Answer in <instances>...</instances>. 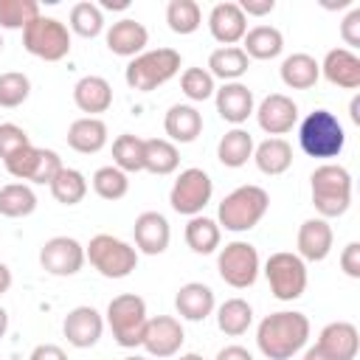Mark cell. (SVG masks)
<instances>
[{"instance_id":"4dcf8cb0","label":"cell","mask_w":360,"mask_h":360,"mask_svg":"<svg viewBox=\"0 0 360 360\" xmlns=\"http://www.w3.org/2000/svg\"><path fill=\"white\" fill-rule=\"evenodd\" d=\"M253 160L262 174H284L292 166V146L284 138H267L259 146H253Z\"/></svg>"},{"instance_id":"d6986e66","label":"cell","mask_w":360,"mask_h":360,"mask_svg":"<svg viewBox=\"0 0 360 360\" xmlns=\"http://www.w3.org/2000/svg\"><path fill=\"white\" fill-rule=\"evenodd\" d=\"M208 31H211V37H214L222 48L236 45V42H242V37L248 34V17L242 14L239 3H233V0L217 3V6L211 8V14H208Z\"/></svg>"},{"instance_id":"f6af8a7d","label":"cell","mask_w":360,"mask_h":360,"mask_svg":"<svg viewBox=\"0 0 360 360\" xmlns=\"http://www.w3.org/2000/svg\"><path fill=\"white\" fill-rule=\"evenodd\" d=\"M28 143H31V138H28V132H25L22 127H17V124H11V121L0 124V160L11 158L14 152H20V149L28 146Z\"/></svg>"},{"instance_id":"f546056e","label":"cell","mask_w":360,"mask_h":360,"mask_svg":"<svg viewBox=\"0 0 360 360\" xmlns=\"http://www.w3.org/2000/svg\"><path fill=\"white\" fill-rule=\"evenodd\" d=\"M248 68H250L248 53H245L239 45H228V48L211 51L205 70H208L214 79H222V84H225V82H239V79L248 73Z\"/></svg>"},{"instance_id":"6da1fadb","label":"cell","mask_w":360,"mask_h":360,"mask_svg":"<svg viewBox=\"0 0 360 360\" xmlns=\"http://www.w3.org/2000/svg\"><path fill=\"white\" fill-rule=\"evenodd\" d=\"M309 340V318L295 309H278L259 321L256 346L267 360H290Z\"/></svg>"},{"instance_id":"681fc988","label":"cell","mask_w":360,"mask_h":360,"mask_svg":"<svg viewBox=\"0 0 360 360\" xmlns=\"http://www.w3.org/2000/svg\"><path fill=\"white\" fill-rule=\"evenodd\" d=\"M239 8L245 17H264L276 8V0H242Z\"/></svg>"},{"instance_id":"ee69618b","label":"cell","mask_w":360,"mask_h":360,"mask_svg":"<svg viewBox=\"0 0 360 360\" xmlns=\"http://www.w3.org/2000/svg\"><path fill=\"white\" fill-rule=\"evenodd\" d=\"M31 96V79L20 70H8L0 73V107L14 110L20 104H25V98Z\"/></svg>"},{"instance_id":"8d00e7d4","label":"cell","mask_w":360,"mask_h":360,"mask_svg":"<svg viewBox=\"0 0 360 360\" xmlns=\"http://www.w3.org/2000/svg\"><path fill=\"white\" fill-rule=\"evenodd\" d=\"M48 188H51V194H53L56 202H62V205H79L87 197V177L79 169L62 166L59 174L51 180Z\"/></svg>"},{"instance_id":"9f6ffc18","label":"cell","mask_w":360,"mask_h":360,"mask_svg":"<svg viewBox=\"0 0 360 360\" xmlns=\"http://www.w3.org/2000/svg\"><path fill=\"white\" fill-rule=\"evenodd\" d=\"M6 329H8V312L0 307V338L6 335Z\"/></svg>"},{"instance_id":"ba28073f","label":"cell","mask_w":360,"mask_h":360,"mask_svg":"<svg viewBox=\"0 0 360 360\" xmlns=\"http://www.w3.org/2000/svg\"><path fill=\"white\" fill-rule=\"evenodd\" d=\"M22 48L42 62H59L70 53V28L56 17L39 14L22 28Z\"/></svg>"},{"instance_id":"e575fe53","label":"cell","mask_w":360,"mask_h":360,"mask_svg":"<svg viewBox=\"0 0 360 360\" xmlns=\"http://www.w3.org/2000/svg\"><path fill=\"white\" fill-rule=\"evenodd\" d=\"M253 323V307L245 298H228L217 307V326L228 338H239Z\"/></svg>"},{"instance_id":"4316f807","label":"cell","mask_w":360,"mask_h":360,"mask_svg":"<svg viewBox=\"0 0 360 360\" xmlns=\"http://www.w3.org/2000/svg\"><path fill=\"white\" fill-rule=\"evenodd\" d=\"M68 146L82 155H96L107 146V124L101 118L82 115L68 127Z\"/></svg>"},{"instance_id":"e0dca14e","label":"cell","mask_w":360,"mask_h":360,"mask_svg":"<svg viewBox=\"0 0 360 360\" xmlns=\"http://www.w3.org/2000/svg\"><path fill=\"white\" fill-rule=\"evenodd\" d=\"M132 236H135V250L146 256H160L172 242V228L160 211H143L135 217Z\"/></svg>"},{"instance_id":"f35d334b","label":"cell","mask_w":360,"mask_h":360,"mask_svg":"<svg viewBox=\"0 0 360 360\" xmlns=\"http://www.w3.org/2000/svg\"><path fill=\"white\" fill-rule=\"evenodd\" d=\"M166 22L174 34L186 37V34H194L200 25H202V11H200V3L197 0H169L166 6Z\"/></svg>"},{"instance_id":"11a10c76","label":"cell","mask_w":360,"mask_h":360,"mask_svg":"<svg viewBox=\"0 0 360 360\" xmlns=\"http://www.w3.org/2000/svg\"><path fill=\"white\" fill-rule=\"evenodd\" d=\"M301 360H329V357H326V354H323L318 346H309V349L304 352V357H301Z\"/></svg>"},{"instance_id":"d590c367","label":"cell","mask_w":360,"mask_h":360,"mask_svg":"<svg viewBox=\"0 0 360 360\" xmlns=\"http://www.w3.org/2000/svg\"><path fill=\"white\" fill-rule=\"evenodd\" d=\"M37 208V194L28 183H6L0 186V214L8 219H20L34 214Z\"/></svg>"},{"instance_id":"db71d44e","label":"cell","mask_w":360,"mask_h":360,"mask_svg":"<svg viewBox=\"0 0 360 360\" xmlns=\"http://www.w3.org/2000/svg\"><path fill=\"white\" fill-rule=\"evenodd\" d=\"M349 118H352V124H360V96H352V101H349Z\"/></svg>"},{"instance_id":"f5cc1de1","label":"cell","mask_w":360,"mask_h":360,"mask_svg":"<svg viewBox=\"0 0 360 360\" xmlns=\"http://www.w3.org/2000/svg\"><path fill=\"white\" fill-rule=\"evenodd\" d=\"M98 8H101V11H104V8H107V11H124V8H129V0H101Z\"/></svg>"},{"instance_id":"9c48e42d","label":"cell","mask_w":360,"mask_h":360,"mask_svg":"<svg viewBox=\"0 0 360 360\" xmlns=\"http://www.w3.org/2000/svg\"><path fill=\"white\" fill-rule=\"evenodd\" d=\"M264 276L273 298L278 301H295L307 290V262L292 250L270 253V259L264 262Z\"/></svg>"},{"instance_id":"7a4b0ae2","label":"cell","mask_w":360,"mask_h":360,"mask_svg":"<svg viewBox=\"0 0 360 360\" xmlns=\"http://www.w3.org/2000/svg\"><path fill=\"white\" fill-rule=\"evenodd\" d=\"M309 191L321 219L343 217L352 205V174L340 163H321L309 174Z\"/></svg>"},{"instance_id":"b9f144b4","label":"cell","mask_w":360,"mask_h":360,"mask_svg":"<svg viewBox=\"0 0 360 360\" xmlns=\"http://www.w3.org/2000/svg\"><path fill=\"white\" fill-rule=\"evenodd\" d=\"M180 90L188 101H208V98H214L217 84L205 68H186L180 76Z\"/></svg>"},{"instance_id":"83f0119b","label":"cell","mask_w":360,"mask_h":360,"mask_svg":"<svg viewBox=\"0 0 360 360\" xmlns=\"http://www.w3.org/2000/svg\"><path fill=\"white\" fill-rule=\"evenodd\" d=\"M278 73H281V82H284L290 90H309V87H315L318 79H321V62H318L315 56L298 51V53H290V56L281 62Z\"/></svg>"},{"instance_id":"603a6c76","label":"cell","mask_w":360,"mask_h":360,"mask_svg":"<svg viewBox=\"0 0 360 360\" xmlns=\"http://www.w3.org/2000/svg\"><path fill=\"white\" fill-rule=\"evenodd\" d=\"M217 307V298H214V290L202 281H186L177 295H174V309L183 321H205Z\"/></svg>"},{"instance_id":"d4e9b609","label":"cell","mask_w":360,"mask_h":360,"mask_svg":"<svg viewBox=\"0 0 360 360\" xmlns=\"http://www.w3.org/2000/svg\"><path fill=\"white\" fill-rule=\"evenodd\" d=\"M73 104L90 118H98V112H107L112 107L110 82L104 76H82L73 87Z\"/></svg>"},{"instance_id":"2e32d148","label":"cell","mask_w":360,"mask_h":360,"mask_svg":"<svg viewBox=\"0 0 360 360\" xmlns=\"http://www.w3.org/2000/svg\"><path fill=\"white\" fill-rule=\"evenodd\" d=\"M62 332L68 338L70 346L76 349H90L98 343L101 332H104V318L96 307H73L68 315H65V323H62Z\"/></svg>"},{"instance_id":"91938a15","label":"cell","mask_w":360,"mask_h":360,"mask_svg":"<svg viewBox=\"0 0 360 360\" xmlns=\"http://www.w3.org/2000/svg\"><path fill=\"white\" fill-rule=\"evenodd\" d=\"M0 51H3V34H0Z\"/></svg>"},{"instance_id":"ab89813d","label":"cell","mask_w":360,"mask_h":360,"mask_svg":"<svg viewBox=\"0 0 360 360\" xmlns=\"http://www.w3.org/2000/svg\"><path fill=\"white\" fill-rule=\"evenodd\" d=\"M70 31L84 37V39H93L104 31V11L98 8V3H90V0H82L70 8Z\"/></svg>"},{"instance_id":"816d5d0a","label":"cell","mask_w":360,"mask_h":360,"mask_svg":"<svg viewBox=\"0 0 360 360\" xmlns=\"http://www.w3.org/2000/svg\"><path fill=\"white\" fill-rule=\"evenodd\" d=\"M11 281H14V276H11L8 264H3V262H0V295H3V292H8Z\"/></svg>"},{"instance_id":"d6a6232c","label":"cell","mask_w":360,"mask_h":360,"mask_svg":"<svg viewBox=\"0 0 360 360\" xmlns=\"http://www.w3.org/2000/svg\"><path fill=\"white\" fill-rule=\"evenodd\" d=\"M180 152L169 138H143V172H152L158 177L177 172Z\"/></svg>"},{"instance_id":"7bdbcfd3","label":"cell","mask_w":360,"mask_h":360,"mask_svg":"<svg viewBox=\"0 0 360 360\" xmlns=\"http://www.w3.org/2000/svg\"><path fill=\"white\" fill-rule=\"evenodd\" d=\"M39 17L37 0H0V28H25Z\"/></svg>"},{"instance_id":"5b68a950","label":"cell","mask_w":360,"mask_h":360,"mask_svg":"<svg viewBox=\"0 0 360 360\" xmlns=\"http://www.w3.org/2000/svg\"><path fill=\"white\" fill-rule=\"evenodd\" d=\"M180 51L174 48H155V51H143L135 59H129L124 79L132 90L138 93H152L160 84H166L169 79H174L180 73Z\"/></svg>"},{"instance_id":"277c9868","label":"cell","mask_w":360,"mask_h":360,"mask_svg":"<svg viewBox=\"0 0 360 360\" xmlns=\"http://www.w3.org/2000/svg\"><path fill=\"white\" fill-rule=\"evenodd\" d=\"M267 208H270V194L262 186L248 183L222 197V202L217 208V225L225 231H233V233H245L262 222Z\"/></svg>"},{"instance_id":"1f68e13d","label":"cell","mask_w":360,"mask_h":360,"mask_svg":"<svg viewBox=\"0 0 360 360\" xmlns=\"http://www.w3.org/2000/svg\"><path fill=\"white\" fill-rule=\"evenodd\" d=\"M253 135L248 132V129H242V127H233V129H228L222 138H219V143H217V158H219V163L222 166H228V169H239V166H245L250 158H253Z\"/></svg>"},{"instance_id":"60d3db41","label":"cell","mask_w":360,"mask_h":360,"mask_svg":"<svg viewBox=\"0 0 360 360\" xmlns=\"http://www.w3.org/2000/svg\"><path fill=\"white\" fill-rule=\"evenodd\" d=\"M90 183H93V191H96L101 200H110V202L127 197V191H129V177H127L121 169H115L112 163L96 169Z\"/></svg>"},{"instance_id":"9a60e30c","label":"cell","mask_w":360,"mask_h":360,"mask_svg":"<svg viewBox=\"0 0 360 360\" xmlns=\"http://www.w3.org/2000/svg\"><path fill=\"white\" fill-rule=\"evenodd\" d=\"M259 127L270 135V138H281L284 132H290L298 124V104L284 96V93H270L259 101V107L253 110Z\"/></svg>"},{"instance_id":"f907efd6","label":"cell","mask_w":360,"mask_h":360,"mask_svg":"<svg viewBox=\"0 0 360 360\" xmlns=\"http://www.w3.org/2000/svg\"><path fill=\"white\" fill-rule=\"evenodd\" d=\"M217 360H253V354H250L245 346L231 343V346H225V349L217 352Z\"/></svg>"},{"instance_id":"44dd1931","label":"cell","mask_w":360,"mask_h":360,"mask_svg":"<svg viewBox=\"0 0 360 360\" xmlns=\"http://www.w3.org/2000/svg\"><path fill=\"white\" fill-rule=\"evenodd\" d=\"M332 242H335V231L321 217L304 219L298 228V236H295V248L304 262H323L332 253Z\"/></svg>"},{"instance_id":"30bf717a","label":"cell","mask_w":360,"mask_h":360,"mask_svg":"<svg viewBox=\"0 0 360 360\" xmlns=\"http://www.w3.org/2000/svg\"><path fill=\"white\" fill-rule=\"evenodd\" d=\"M3 166H6V172H8L14 180H20V183L28 180V183H37V186H51V180L59 174V169H62L65 163H62L59 152L28 143V146H22L20 152H14L11 158H6Z\"/></svg>"},{"instance_id":"ffe728a7","label":"cell","mask_w":360,"mask_h":360,"mask_svg":"<svg viewBox=\"0 0 360 360\" xmlns=\"http://www.w3.org/2000/svg\"><path fill=\"white\" fill-rule=\"evenodd\" d=\"M329 360H354L360 352V332L349 321H332L321 329L315 343Z\"/></svg>"},{"instance_id":"52a82bcc","label":"cell","mask_w":360,"mask_h":360,"mask_svg":"<svg viewBox=\"0 0 360 360\" xmlns=\"http://www.w3.org/2000/svg\"><path fill=\"white\" fill-rule=\"evenodd\" d=\"M84 259L104 278H127L138 267V250L112 233L90 236V242L84 245Z\"/></svg>"},{"instance_id":"4fadbf2b","label":"cell","mask_w":360,"mask_h":360,"mask_svg":"<svg viewBox=\"0 0 360 360\" xmlns=\"http://www.w3.org/2000/svg\"><path fill=\"white\" fill-rule=\"evenodd\" d=\"M84 245L73 236H51L42 248H39V264L45 273L51 276H76L84 267Z\"/></svg>"},{"instance_id":"7c38bea8","label":"cell","mask_w":360,"mask_h":360,"mask_svg":"<svg viewBox=\"0 0 360 360\" xmlns=\"http://www.w3.org/2000/svg\"><path fill=\"white\" fill-rule=\"evenodd\" d=\"M211 194H214V180L208 177V172L197 169V166H188L172 183L169 205L183 217H197L211 202Z\"/></svg>"},{"instance_id":"7402d4cb","label":"cell","mask_w":360,"mask_h":360,"mask_svg":"<svg viewBox=\"0 0 360 360\" xmlns=\"http://www.w3.org/2000/svg\"><path fill=\"white\" fill-rule=\"evenodd\" d=\"M321 73L335 87L357 90L360 87V56L349 48H332V51H326V56L321 62Z\"/></svg>"},{"instance_id":"74e56055","label":"cell","mask_w":360,"mask_h":360,"mask_svg":"<svg viewBox=\"0 0 360 360\" xmlns=\"http://www.w3.org/2000/svg\"><path fill=\"white\" fill-rule=\"evenodd\" d=\"M112 166L121 169L124 174L129 172H143V138L124 132L112 141Z\"/></svg>"},{"instance_id":"6f0895ef","label":"cell","mask_w":360,"mask_h":360,"mask_svg":"<svg viewBox=\"0 0 360 360\" xmlns=\"http://www.w3.org/2000/svg\"><path fill=\"white\" fill-rule=\"evenodd\" d=\"M177 360H205L202 354H197V352H186V354H180Z\"/></svg>"},{"instance_id":"ac0fdd59","label":"cell","mask_w":360,"mask_h":360,"mask_svg":"<svg viewBox=\"0 0 360 360\" xmlns=\"http://www.w3.org/2000/svg\"><path fill=\"white\" fill-rule=\"evenodd\" d=\"M214 104H217V112L222 121L239 127L245 124L253 110H256V101H253V90L242 82H225L222 87H217L214 93Z\"/></svg>"},{"instance_id":"836d02e7","label":"cell","mask_w":360,"mask_h":360,"mask_svg":"<svg viewBox=\"0 0 360 360\" xmlns=\"http://www.w3.org/2000/svg\"><path fill=\"white\" fill-rule=\"evenodd\" d=\"M183 236H186V245H188L194 253L208 256V253H214V250L219 248L222 228L217 225V219L197 214V217H188V225H186V233H183Z\"/></svg>"},{"instance_id":"f1b7e54d","label":"cell","mask_w":360,"mask_h":360,"mask_svg":"<svg viewBox=\"0 0 360 360\" xmlns=\"http://www.w3.org/2000/svg\"><path fill=\"white\" fill-rule=\"evenodd\" d=\"M242 51L248 53V59H276L284 51V34L276 25H253L242 37Z\"/></svg>"},{"instance_id":"7dc6e473","label":"cell","mask_w":360,"mask_h":360,"mask_svg":"<svg viewBox=\"0 0 360 360\" xmlns=\"http://www.w3.org/2000/svg\"><path fill=\"white\" fill-rule=\"evenodd\" d=\"M340 270L349 278H360V242H349L340 250Z\"/></svg>"},{"instance_id":"680465c9","label":"cell","mask_w":360,"mask_h":360,"mask_svg":"<svg viewBox=\"0 0 360 360\" xmlns=\"http://www.w3.org/2000/svg\"><path fill=\"white\" fill-rule=\"evenodd\" d=\"M124 360H149V357H143V354H129V357H124Z\"/></svg>"},{"instance_id":"3957f363","label":"cell","mask_w":360,"mask_h":360,"mask_svg":"<svg viewBox=\"0 0 360 360\" xmlns=\"http://www.w3.org/2000/svg\"><path fill=\"white\" fill-rule=\"evenodd\" d=\"M298 146L304 155L318 158V160H329L338 158L346 146V132L343 124L338 121L335 112L329 110H312L301 118L298 124Z\"/></svg>"},{"instance_id":"c3c4849f","label":"cell","mask_w":360,"mask_h":360,"mask_svg":"<svg viewBox=\"0 0 360 360\" xmlns=\"http://www.w3.org/2000/svg\"><path fill=\"white\" fill-rule=\"evenodd\" d=\"M28 360H68V354L56 343H39V346H34V352L28 354Z\"/></svg>"},{"instance_id":"8fae6325","label":"cell","mask_w":360,"mask_h":360,"mask_svg":"<svg viewBox=\"0 0 360 360\" xmlns=\"http://www.w3.org/2000/svg\"><path fill=\"white\" fill-rule=\"evenodd\" d=\"M217 270H219V278L225 284H231L233 290H245V287L256 284L259 270H262L256 245H250L245 239L228 242L217 256Z\"/></svg>"},{"instance_id":"5bb4252c","label":"cell","mask_w":360,"mask_h":360,"mask_svg":"<svg viewBox=\"0 0 360 360\" xmlns=\"http://www.w3.org/2000/svg\"><path fill=\"white\" fill-rule=\"evenodd\" d=\"M183 340H186V332H183V323L174 315H155V318L146 321L141 346L152 357H174L180 352Z\"/></svg>"},{"instance_id":"8992f818","label":"cell","mask_w":360,"mask_h":360,"mask_svg":"<svg viewBox=\"0 0 360 360\" xmlns=\"http://www.w3.org/2000/svg\"><path fill=\"white\" fill-rule=\"evenodd\" d=\"M146 321H149L146 301L135 292H121L107 304V326H110L115 343L124 349L141 346Z\"/></svg>"},{"instance_id":"cb8c5ba5","label":"cell","mask_w":360,"mask_h":360,"mask_svg":"<svg viewBox=\"0 0 360 360\" xmlns=\"http://www.w3.org/2000/svg\"><path fill=\"white\" fill-rule=\"evenodd\" d=\"M149 42V31L143 22L132 20V17H124L118 22H112L107 28V48L115 53V56H129L135 59L138 53H143Z\"/></svg>"},{"instance_id":"484cf974","label":"cell","mask_w":360,"mask_h":360,"mask_svg":"<svg viewBox=\"0 0 360 360\" xmlns=\"http://www.w3.org/2000/svg\"><path fill=\"white\" fill-rule=\"evenodd\" d=\"M163 129L172 143H191L202 132V112L194 104H172L163 118Z\"/></svg>"},{"instance_id":"bcb514c9","label":"cell","mask_w":360,"mask_h":360,"mask_svg":"<svg viewBox=\"0 0 360 360\" xmlns=\"http://www.w3.org/2000/svg\"><path fill=\"white\" fill-rule=\"evenodd\" d=\"M340 39L352 48H360V8H352L343 20H340Z\"/></svg>"}]
</instances>
